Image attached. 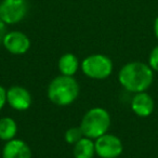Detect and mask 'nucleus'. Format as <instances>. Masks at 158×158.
Instances as JSON below:
<instances>
[{
	"mask_svg": "<svg viewBox=\"0 0 158 158\" xmlns=\"http://www.w3.org/2000/svg\"><path fill=\"white\" fill-rule=\"evenodd\" d=\"M7 103L13 110L23 112L31 106L33 98L27 89L21 86H13L7 90Z\"/></svg>",
	"mask_w": 158,
	"mask_h": 158,
	"instance_id": "0eeeda50",
	"label": "nucleus"
},
{
	"mask_svg": "<svg viewBox=\"0 0 158 158\" xmlns=\"http://www.w3.org/2000/svg\"><path fill=\"white\" fill-rule=\"evenodd\" d=\"M18 133L16 121L11 117H3L0 119V140L8 141L15 139Z\"/></svg>",
	"mask_w": 158,
	"mask_h": 158,
	"instance_id": "ddd939ff",
	"label": "nucleus"
},
{
	"mask_svg": "<svg viewBox=\"0 0 158 158\" xmlns=\"http://www.w3.org/2000/svg\"><path fill=\"white\" fill-rule=\"evenodd\" d=\"M2 158H31V149L25 141L13 139L6 142L2 148Z\"/></svg>",
	"mask_w": 158,
	"mask_h": 158,
	"instance_id": "9d476101",
	"label": "nucleus"
},
{
	"mask_svg": "<svg viewBox=\"0 0 158 158\" xmlns=\"http://www.w3.org/2000/svg\"><path fill=\"white\" fill-rule=\"evenodd\" d=\"M148 65L155 72H158V46H156L151 51L148 56Z\"/></svg>",
	"mask_w": 158,
	"mask_h": 158,
	"instance_id": "2eb2a0df",
	"label": "nucleus"
},
{
	"mask_svg": "<svg viewBox=\"0 0 158 158\" xmlns=\"http://www.w3.org/2000/svg\"><path fill=\"white\" fill-rule=\"evenodd\" d=\"M48 99L57 106H68L79 95V85L74 77L57 76L49 84L47 90Z\"/></svg>",
	"mask_w": 158,
	"mask_h": 158,
	"instance_id": "f03ea898",
	"label": "nucleus"
},
{
	"mask_svg": "<svg viewBox=\"0 0 158 158\" xmlns=\"http://www.w3.org/2000/svg\"><path fill=\"white\" fill-rule=\"evenodd\" d=\"M7 104V89L0 86V110Z\"/></svg>",
	"mask_w": 158,
	"mask_h": 158,
	"instance_id": "dca6fc26",
	"label": "nucleus"
},
{
	"mask_svg": "<svg viewBox=\"0 0 158 158\" xmlns=\"http://www.w3.org/2000/svg\"><path fill=\"white\" fill-rule=\"evenodd\" d=\"M2 44L8 52L14 55L25 54L31 48V40L21 31H10L6 34Z\"/></svg>",
	"mask_w": 158,
	"mask_h": 158,
	"instance_id": "6e6552de",
	"label": "nucleus"
},
{
	"mask_svg": "<svg viewBox=\"0 0 158 158\" xmlns=\"http://www.w3.org/2000/svg\"><path fill=\"white\" fill-rule=\"evenodd\" d=\"M59 70L61 75L64 76L74 77V75L77 73L80 63H79L78 57L73 53H65L59 60Z\"/></svg>",
	"mask_w": 158,
	"mask_h": 158,
	"instance_id": "9b49d317",
	"label": "nucleus"
},
{
	"mask_svg": "<svg viewBox=\"0 0 158 158\" xmlns=\"http://www.w3.org/2000/svg\"><path fill=\"white\" fill-rule=\"evenodd\" d=\"M153 72L148 64L138 61L130 62L125 64L119 72V84L129 92H144L153 84Z\"/></svg>",
	"mask_w": 158,
	"mask_h": 158,
	"instance_id": "f257e3e1",
	"label": "nucleus"
},
{
	"mask_svg": "<svg viewBox=\"0 0 158 158\" xmlns=\"http://www.w3.org/2000/svg\"><path fill=\"white\" fill-rule=\"evenodd\" d=\"M64 138H65L66 143L75 145L80 139L84 138V133H82L80 127H72L65 132Z\"/></svg>",
	"mask_w": 158,
	"mask_h": 158,
	"instance_id": "4468645a",
	"label": "nucleus"
},
{
	"mask_svg": "<svg viewBox=\"0 0 158 158\" xmlns=\"http://www.w3.org/2000/svg\"><path fill=\"white\" fill-rule=\"evenodd\" d=\"M154 33H155V36L158 40V16L155 19V22H154Z\"/></svg>",
	"mask_w": 158,
	"mask_h": 158,
	"instance_id": "a211bd4d",
	"label": "nucleus"
},
{
	"mask_svg": "<svg viewBox=\"0 0 158 158\" xmlns=\"http://www.w3.org/2000/svg\"><path fill=\"white\" fill-rule=\"evenodd\" d=\"M75 158H93L95 154V145L92 139L84 136L74 145Z\"/></svg>",
	"mask_w": 158,
	"mask_h": 158,
	"instance_id": "f8f14e48",
	"label": "nucleus"
},
{
	"mask_svg": "<svg viewBox=\"0 0 158 158\" xmlns=\"http://www.w3.org/2000/svg\"><path fill=\"white\" fill-rule=\"evenodd\" d=\"M155 107L154 100L146 91L135 93L131 101V110L139 117H148L152 115Z\"/></svg>",
	"mask_w": 158,
	"mask_h": 158,
	"instance_id": "1a4fd4ad",
	"label": "nucleus"
},
{
	"mask_svg": "<svg viewBox=\"0 0 158 158\" xmlns=\"http://www.w3.org/2000/svg\"><path fill=\"white\" fill-rule=\"evenodd\" d=\"M82 73L95 80H103L113 73V61L104 54H91L80 64Z\"/></svg>",
	"mask_w": 158,
	"mask_h": 158,
	"instance_id": "20e7f679",
	"label": "nucleus"
},
{
	"mask_svg": "<svg viewBox=\"0 0 158 158\" xmlns=\"http://www.w3.org/2000/svg\"><path fill=\"white\" fill-rule=\"evenodd\" d=\"M95 154L100 158H118L123 151V145L118 136L105 133L95 139Z\"/></svg>",
	"mask_w": 158,
	"mask_h": 158,
	"instance_id": "39448f33",
	"label": "nucleus"
},
{
	"mask_svg": "<svg viewBox=\"0 0 158 158\" xmlns=\"http://www.w3.org/2000/svg\"><path fill=\"white\" fill-rule=\"evenodd\" d=\"M27 13L26 0H2L0 3V19L6 24H15Z\"/></svg>",
	"mask_w": 158,
	"mask_h": 158,
	"instance_id": "423d86ee",
	"label": "nucleus"
},
{
	"mask_svg": "<svg viewBox=\"0 0 158 158\" xmlns=\"http://www.w3.org/2000/svg\"><path fill=\"white\" fill-rule=\"evenodd\" d=\"M110 123V115L105 108L93 107L84 115L79 127L84 133V136L95 140L107 133Z\"/></svg>",
	"mask_w": 158,
	"mask_h": 158,
	"instance_id": "7ed1b4c3",
	"label": "nucleus"
},
{
	"mask_svg": "<svg viewBox=\"0 0 158 158\" xmlns=\"http://www.w3.org/2000/svg\"><path fill=\"white\" fill-rule=\"evenodd\" d=\"M6 34H7V33H6V23L3 22L1 19H0V44L2 42Z\"/></svg>",
	"mask_w": 158,
	"mask_h": 158,
	"instance_id": "f3484780",
	"label": "nucleus"
}]
</instances>
